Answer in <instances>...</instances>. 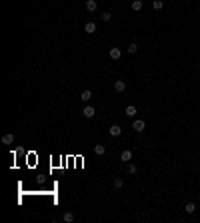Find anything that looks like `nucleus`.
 <instances>
[{
  "label": "nucleus",
  "mask_w": 200,
  "mask_h": 223,
  "mask_svg": "<svg viewBox=\"0 0 200 223\" xmlns=\"http://www.w3.org/2000/svg\"><path fill=\"white\" fill-rule=\"evenodd\" d=\"M96 8H98V2H96V0H86V10L88 12H94Z\"/></svg>",
  "instance_id": "obj_10"
},
{
  "label": "nucleus",
  "mask_w": 200,
  "mask_h": 223,
  "mask_svg": "<svg viewBox=\"0 0 200 223\" xmlns=\"http://www.w3.org/2000/svg\"><path fill=\"white\" fill-rule=\"evenodd\" d=\"M184 209H186V213H194V211H196V205L190 201V203H186V207H184Z\"/></svg>",
  "instance_id": "obj_17"
},
{
  "label": "nucleus",
  "mask_w": 200,
  "mask_h": 223,
  "mask_svg": "<svg viewBox=\"0 0 200 223\" xmlns=\"http://www.w3.org/2000/svg\"><path fill=\"white\" fill-rule=\"evenodd\" d=\"M132 10H134V12L142 10V0H134V2H132Z\"/></svg>",
  "instance_id": "obj_15"
},
{
  "label": "nucleus",
  "mask_w": 200,
  "mask_h": 223,
  "mask_svg": "<svg viewBox=\"0 0 200 223\" xmlns=\"http://www.w3.org/2000/svg\"><path fill=\"white\" fill-rule=\"evenodd\" d=\"M130 159H132V151H130V149H124V151L120 153V161L128 163V161H130Z\"/></svg>",
  "instance_id": "obj_4"
},
{
  "label": "nucleus",
  "mask_w": 200,
  "mask_h": 223,
  "mask_svg": "<svg viewBox=\"0 0 200 223\" xmlns=\"http://www.w3.org/2000/svg\"><path fill=\"white\" fill-rule=\"evenodd\" d=\"M126 50H128V52H130V54H134V52H136V50H138V44H136V42H130V44H128V48H126Z\"/></svg>",
  "instance_id": "obj_16"
},
{
  "label": "nucleus",
  "mask_w": 200,
  "mask_h": 223,
  "mask_svg": "<svg viewBox=\"0 0 200 223\" xmlns=\"http://www.w3.org/2000/svg\"><path fill=\"white\" fill-rule=\"evenodd\" d=\"M108 56H110L112 61H118L120 56H122V50H120L118 46H112V48H110V50H108Z\"/></svg>",
  "instance_id": "obj_1"
},
{
  "label": "nucleus",
  "mask_w": 200,
  "mask_h": 223,
  "mask_svg": "<svg viewBox=\"0 0 200 223\" xmlns=\"http://www.w3.org/2000/svg\"><path fill=\"white\" fill-rule=\"evenodd\" d=\"M124 115H126V117H134V115H136V107H134V105H128Z\"/></svg>",
  "instance_id": "obj_12"
},
{
  "label": "nucleus",
  "mask_w": 200,
  "mask_h": 223,
  "mask_svg": "<svg viewBox=\"0 0 200 223\" xmlns=\"http://www.w3.org/2000/svg\"><path fill=\"white\" fill-rule=\"evenodd\" d=\"M122 185H124V179H122V177H114V179H112V187H114V189H122Z\"/></svg>",
  "instance_id": "obj_9"
},
{
  "label": "nucleus",
  "mask_w": 200,
  "mask_h": 223,
  "mask_svg": "<svg viewBox=\"0 0 200 223\" xmlns=\"http://www.w3.org/2000/svg\"><path fill=\"white\" fill-rule=\"evenodd\" d=\"M152 8H154V10H162V8H164V2H162V0H154Z\"/></svg>",
  "instance_id": "obj_14"
},
{
  "label": "nucleus",
  "mask_w": 200,
  "mask_h": 223,
  "mask_svg": "<svg viewBox=\"0 0 200 223\" xmlns=\"http://www.w3.org/2000/svg\"><path fill=\"white\" fill-rule=\"evenodd\" d=\"M80 99L84 103H90V99H92V91L90 88H86V91H82V95H80Z\"/></svg>",
  "instance_id": "obj_8"
},
{
  "label": "nucleus",
  "mask_w": 200,
  "mask_h": 223,
  "mask_svg": "<svg viewBox=\"0 0 200 223\" xmlns=\"http://www.w3.org/2000/svg\"><path fill=\"white\" fill-rule=\"evenodd\" d=\"M94 153H96V155H104V153H106V147H104V145H96V147H94Z\"/></svg>",
  "instance_id": "obj_13"
},
{
  "label": "nucleus",
  "mask_w": 200,
  "mask_h": 223,
  "mask_svg": "<svg viewBox=\"0 0 200 223\" xmlns=\"http://www.w3.org/2000/svg\"><path fill=\"white\" fill-rule=\"evenodd\" d=\"M132 129H134V131H136V133H142V131L146 129V123L142 121V119H136V121L132 123Z\"/></svg>",
  "instance_id": "obj_2"
},
{
  "label": "nucleus",
  "mask_w": 200,
  "mask_h": 223,
  "mask_svg": "<svg viewBox=\"0 0 200 223\" xmlns=\"http://www.w3.org/2000/svg\"><path fill=\"white\" fill-rule=\"evenodd\" d=\"M114 91H116V93H124V91H126V82H124V81H116V82H114Z\"/></svg>",
  "instance_id": "obj_5"
},
{
  "label": "nucleus",
  "mask_w": 200,
  "mask_h": 223,
  "mask_svg": "<svg viewBox=\"0 0 200 223\" xmlns=\"http://www.w3.org/2000/svg\"><path fill=\"white\" fill-rule=\"evenodd\" d=\"M84 32L94 34L96 32V22H86V24H84Z\"/></svg>",
  "instance_id": "obj_6"
},
{
  "label": "nucleus",
  "mask_w": 200,
  "mask_h": 223,
  "mask_svg": "<svg viewBox=\"0 0 200 223\" xmlns=\"http://www.w3.org/2000/svg\"><path fill=\"white\" fill-rule=\"evenodd\" d=\"M136 165H128V173H130V175H134V173H136Z\"/></svg>",
  "instance_id": "obj_20"
},
{
  "label": "nucleus",
  "mask_w": 200,
  "mask_h": 223,
  "mask_svg": "<svg viewBox=\"0 0 200 223\" xmlns=\"http://www.w3.org/2000/svg\"><path fill=\"white\" fill-rule=\"evenodd\" d=\"M100 18H102L104 22H108L110 18H112V14H110V12H102V16H100Z\"/></svg>",
  "instance_id": "obj_19"
},
{
  "label": "nucleus",
  "mask_w": 200,
  "mask_h": 223,
  "mask_svg": "<svg viewBox=\"0 0 200 223\" xmlns=\"http://www.w3.org/2000/svg\"><path fill=\"white\" fill-rule=\"evenodd\" d=\"M2 143H4V145H12V143H14V135H12V133L4 135V137H2Z\"/></svg>",
  "instance_id": "obj_11"
},
{
  "label": "nucleus",
  "mask_w": 200,
  "mask_h": 223,
  "mask_svg": "<svg viewBox=\"0 0 200 223\" xmlns=\"http://www.w3.org/2000/svg\"><path fill=\"white\" fill-rule=\"evenodd\" d=\"M82 115L86 117V119H92V117L96 115V111H94V107H90V105H88V107L82 109Z\"/></svg>",
  "instance_id": "obj_3"
},
{
  "label": "nucleus",
  "mask_w": 200,
  "mask_h": 223,
  "mask_svg": "<svg viewBox=\"0 0 200 223\" xmlns=\"http://www.w3.org/2000/svg\"><path fill=\"white\" fill-rule=\"evenodd\" d=\"M64 221H66V223H72V221H74V213H64Z\"/></svg>",
  "instance_id": "obj_18"
},
{
  "label": "nucleus",
  "mask_w": 200,
  "mask_h": 223,
  "mask_svg": "<svg viewBox=\"0 0 200 223\" xmlns=\"http://www.w3.org/2000/svg\"><path fill=\"white\" fill-rule=\"evenodd\" d=\"M108 131H110V135H112V137H120V133H122V127H120V125H112V127L108 129Z\"/></svg>",
  "instance_id": "obj_7"
}]
</instances>
